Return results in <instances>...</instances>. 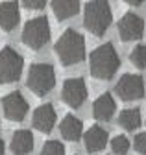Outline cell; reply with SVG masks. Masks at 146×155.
Masks as SVG:
<instances>
[{"mask_svg": "<svg viewBox=\"0 0 146 155\" xmlns=\"http://www.w3.org/2000/svg\"><path fill=\"white\" fill-rule=\"evenodd\" d=\"M120 67V57L111 43H105L91 52L89 70L96 80H111Z\"/></svg>", "mask_w": 146, "mask_h": 155, "instance_id": "6da1fadb", "label": "cell"}, {"mask_svg": "<svg viewBox=\"0 0 146 155\" xmlns=\"http://www.w3.org/2000/svg\"><path fill=\"white\" fill-rule=\"evenodd\" d=\"M56 55L65 67H72L76 63H81L85 57V41L83 35L76 30H65L61 37L56 41Z\"/></svg>", "mask_w": 146, "mask_h": 155, "instance_id": "7a4b0ae2", "label": "cell"}, {"mask_svg": "<svg viewBox=\"0 0 146 155\" xmlns=\"http://www.w3.org/2000/svg\"><path fill=\"white\" fill-rule=\"evenodd\" d=\"M111 18H113L111 8L104 0L87 2L83 8V26L93 35H98V37L104 35L109 24H111Z\"/></svg>", "mask_w": 146, "mask_h": 155, "instance_id": "3957f363", "label": "cell"}, {"mask_svg": "<svg viewBox=\"0 0 146 155\" xmlns=\"http://www.w3.org/2000/svg\"><path fill=\"white\" fill-rule=\"evenodd\" d=\"M26 85L32 92H35L37 96H45L46 92H50L56 85V72H54L52 65L46 63H35L28 68V80Z\"/></svg>", "mask_w": 146, "mask_h": 155, "instance_id": "277c9868", "label": "cell"}, {"mask_svg": "<svg viewBox=\"0 0 146 155\" xmlns=\"http://www.w3.org/2000/svg\"><path fill=\"white\" fill-rule=\"evenodd\" d=\"M50 39V24L46 17H35L22 28V43L32 50H41Z\"/></svg>", "mask_w": 146, "mask_h": 155, "instance_id": "5b68a950", "label": "cell"}, {"mask_svg": "<svg viewBox=\"0 0 146 155\" xmlns=\"http://www.w3.org/2000/svg\"><path fill=\"white\" fill-rule=\"evenodd\" d=\"M22 55L13 50L11 46H6L0 50V83H13L22 74Z\"/></svg>", "mask_w": 146, "mask_h": 155, "instance_id": "8992f818", "label": "cell"}, {"mask_svg": "<svg viewBox=\"0 0 146 155\" xmlns=\"http://www.w3.org/2000/svg\"><path fill=\"white\" fill-rule=\"evenodd\" d=\"M115 92L124 102H135L144 98V81L139 74H124L115 85Z\"/></svg>", "mask_w": 146, "mask_h": 155, "instance_id": "52a82bcc", "label": "cell"}, {"mask_svg": "<svg viewBox=\"0 0 146 155\" xmlns=\"http://www.w3.org/2000/svg\"><path fill=\"white\" fill-rule=\"evenodd\" d=\"M2 109L8 120L21 122L28 114V102L21 92H9L2 98Z\"/></svg>", "mask_w": 146, "mask_h": 155, "instance_id": "ba28073f", "label": "cell"}, {"mask_svg": "<svg viewBox=\"0 0 146 155\" xmlns=\"http://www.w3.org/2000/svg\"><path fill=\"white\" fill-rule=\"evenodd\" d=\"M61 98L70 107H80L87 100V85L81 78H70L63 83Z\"/></svg>", "mask_w": 146, "mask_h": 155, "instance_id": "9c48e42d", "label": "cell"}, {"mask_svg": "<svg viewBox=\"0 0 146 155\" xmlns=\"http://www.w3.org/2000/svg\"><path fill=\"white\" fill-rule=\"evenodd\" d=\"M144 31V22L142 18L135 13H124V17L118 22V35L122 41H135L141 39Z\"/></svg>", "mask_w": 146, "mask_h": 155, "instance_id": "30bf717a", "label": "cell"}, {"mask_svg": "<svg viewBox=\"0 0 146 155\" xmlns=\"http://www.w3.org/2000/svg\"><path fill=\"white\" fill-rule=\"evenodd\" d=\"M33 127L41 131V133H50L56 126V120H58V114H56V109L50 104H45V105H39L37 109L33 111Z\"/></svg>", "mask_w": 146, "mask_h": 155, "instance_id": "8fae6325", "label": "cell"}, {"mask_svg": "<svg viewBox=\"0 0 146 155\" xmlns=\"http://www.w3.org/2000/svg\"><path fill=\"white\" fill-rule=\"evenodd\" d=\"M115 109H117V104H115L113 96L109 92L100 94L98 98L95 100V104H93V114H95V118L100 120V122L111 120L113 114H115Z\"/></svg>", "mask_w": 146, "mask_h": 155, "instance_id": "7c38bea8", "label": "cell"}, {"mask_svg": "<svg viewBox=\"0 0 146 155\" xmlns=\"http://www.w3.org/2000/svg\"><path fill=\"white\" fill-rule=\"evenodd\" d=\"M21 18L19 4L17 2H2L0 4V28L4 31H11L17 28Z\"/></svg>", "mask_w": 146, "mask_h": 155, "instance_id": "4fadbf2b", "label": "cell"}, {"mask_svg": "<svg viewBox=\"0 0 146 155\" xmlns=\"http://www.w3.org/2000/svg\"><path fill=\"white\" fill-rule=\"evenodd\" d=\"M59 131H61V137H63L65 140L74 142V140H80V137H81V133H83V124H81V120L78 118V116L67 114L65 118L61 120Z\"/></svg>", "mask_w": 146, "mask_h": 155, "instance_id": "5bb4252c", "label": "cell"}, {"mask_svg": "<svg viewBox=\"0 0 146 155\" xmlns=\"http://www.w3.org/2000/svg\"><path fill=\"white\" fill-rule=\"evenodd\" d=\"M13 155H28L33 148V135L28 129H19L13 133L11 144H9Z\"/></svg>", "mask_w": 146, "mask_h": 155, "instance_id": "9a60e30c", "label": "cell"}, {"mask_svg": "<svg viewBox=\"0 0 146 155\" xmlns=\"http://www.w3.org/2000/svg\"><path fill=\"white\" fill-rule=\"evenodd\" d=\"M83 140L89 151H102L107 144V131L100 126H93L91 129H87Z\"/></svg>", "mask_w": 146, "mask_h": 155, "instance_id": "2e32d148", "label": "cell"}, {"mask_svg": "<svg viewBox=\"0 0 146 155\" xmlns=\"http://www.w3.org/2000/svg\"><path fill=\"white\" fill-rule=\"evenodd\" d=\"M52 6V11L59 21H67V18L78 15L80 11V2L78 0H54L50 2Z\"/></svg>", "mask_w": 146, "mask_h": 155, "instance_id": "e0dca14e", "label": "cell"}, {"mask_svg": "<svg viewBox=\"0 0 146 155\" xmlns=\"http://www.w3.org/2000/svg\"><path fill=\"white\" fill-rule=\"evenodd\" d=\"M118 124L126 131H135L141 126V111L139 109H124L118 116Z\"/></svg>", "mask_w": 146, "mask_h": 155, "instance_id": "ac0fdd59", "label": "cell"}, {"mask_svg": "<svg viewBox=\"0 0 146 155\" xmlns=\"http://www.w3.org/2000/svg\"><path fill=\"white\" fill-rule=\"evenodd\" d=\"M130 61L137 68H146V45H137L131 54H130Z\"/></svg>", "mask_w": 146, "mask_h": 155, "instance_id": "d6986e66", "label": "cell"}, {"mask_svg": "<svg viewBox=\"0 0 146 155\" xmlns=\"http://www.w3.org/2000/svg\"><path fill=\"white\" fill-rule=\"evenodd\" d=\"M41 155H65V146L59 140H46L41 148Z\"/></svg>", "mask_w": 146, "mask_h": 155, "instance_id": "ffe728a7", "label": "cell"}, {"mask_svg": "<svg viewBox=\"0 0 146 155\" xmlns=\"http://www.w3.org/2000/svg\"><path fill=\"white\" fill-rule=\"evenodd\" d=\"M111 150L117 155H126L128 150H130V140H128L124 135H117V137L111 140Z\"/></svg>", "mask_w": 146, "mask_h": 155, "instance_id": "44dd1931", "label": "cell"}, {"mask_svg": "<svg viewBox=\"0 0 146 155\" xmlns=\"http://www.w3.org/2000/svg\"><path fill=\"white\" fill-rule=\"evenodd\" d=\"M133 146H135V150H137L141 155H146V131H142V133L135 135Z\"/></svg>", "mask_w": 146, "mask_h": 155, "instance_id": "7402d4cb", "label": "cell"}, {"mask_svg": "<svg viewBox=\"0 0 146 155\" xmlns=\"http://www.w3.org/2000/svg\"><path fill=\"white\" fill-rule=\"evenodd\" d=\"M26 9H43L45 8V0H24V2H21Z\"/></svg>", "mask_w": 146, "mask_h": 155, "instance_id": "603a6c76", "label": "cell"}, {"mask_svg": "<svg viewBox=\"0 0 146 155\" xmlns=\"http://www.w3.org/2000/svg\"><path fill=\"white\" fill-rule=\"evenodd\" d=\"M126 4H130V6H142V2H141V0H135V2H133V0H128Z\"/></svg>", "mask_w": 146, "mask_h": 155, "instance_id": "cb8c5ba5", "label": "cell"}, {"mask_svg": "<svg viewBox=\"0 0 146 155\" xmlns=\"http://www.w3.org/2000/svg\"><path fill=\"white\" fill-rule=\"evenodd\" d=\"M2 153H4V140L0 139V155H2Z\"/></svg>", "mask_w": 146, "mask_h": 155, "instance_id": "d4e9b609", "label": "cell"}]
</instances>
